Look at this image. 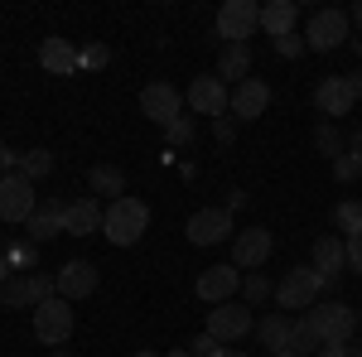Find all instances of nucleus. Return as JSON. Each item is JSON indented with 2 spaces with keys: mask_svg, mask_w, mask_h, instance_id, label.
Returning a JSON list of instances; mask_svg holds the SVG:
<instances>
[{
  "mask_svg": "<svg viewBox=\"0 0 362 357\" xmlns=\"http://www.w3.org/2000/svg\"><path fill=\"white\" fill-rule=\"evenodd\" d=\"M319 300H324V285H319V271H314V266H290L285 280L276 285V304L280 309H300V314H309Z\"/></svg>",
  "mask_w": 362,
  "mask_h": 357,
  "instance_id": "nucleus-2",
  "label": "nucleus"
},
{
  "mask_svg": "<svg viewBox=\"0 0 362 357\" xmlns=\"http://www.w3.org/2000/svg\"><path fill=\"white\" fill-rule=\"evenodd\" d=\"M140 111H145L155 126H169L174 116H184V92L174 83H145L140 87Z\"/></svg>",
  "mask_w": 362,
  "mask_h": 357,
  "instance_id": "nucleus-12",
  "label": "nucleus"
},
{
  "mask_svg": "<svg viewBox=\"0 0 362 357\" xmlns=\"http://www.w3.org/2000/svg\"><path fill=\"white\" fill-rule=\"evenodd\" d=\"M309 319H314V329L324 343H353L358 338V309L343 300H319L309 309Z\"/></svg>",
  "mask_w": 362,
  "mask_h": 357,
  "instance_id": "nucleus-4",
  "label": "nucleus"
},
{
  "mask_svg": "<svg viewBox=\"0 0 362 357\" xmlns=\"http://www.w3.org/2000/svg\"><path fill=\"white\" fill-rule=\"evenodd\" d=\"M169 357H189V348H174V353H169Z\"/></svg>",
  "mask_w": 362,
  "mask_h": 357,
  "instance_id": "nucleus-49",
  "label": "nucleus"
},
{
  "mask_svg": "<svg viewBox=\"0 0 362 357\" xmlns=\"http://www.w3.org/2000/svg\"><path fill=\"white\" fill-rule=\"evenodd\" d=\"M34 208H39V198L25 174H0V222H29Z\"/></svg>",
  "mask_w": 362,
  "mask_h": 357,
  "instance_id": "nucleus-10",
  "label": "nucleus"
},
{
  "mask_svg": "<svg viewBox=\"0 0 362 357\" xmlns=\"http://www.w3.org/2000/svg\"><path fill=\"white\" fill-rule=\"evenodd\" d=\"M194 290H198L203 304H227V300L242 295V271H237V266H208V271L194 280Z\"/></svg>",
  "mask_w": 362,
  "mask_h": 357,
  "instance_id": "nucleus-13",
  "label": "nucleus"
},
{
  "mask_svg": "<svg viewBox=\"0 0 362 357\" xmlns=\"http://www.w3.org/2000/svg\"><path fill=\"white\" fill-rule=\"evenodd\" d=\"M256 329V319H251V309L242 300H227V304H213V309H208V338H218V343H242V338H247V333Z\"/></svg>",
  "mask_w": 362,
  "mask_h": 357,
  "instance_id": "nucleus-8",
  "label": "nucleus"
},
{
  "mask_svg": "<svg viewBox=\"0 0 362 357\" xmlns=\"http://www.w3.org/2000/svg\"><path fill=\"white\" fill-rule=\"evenodd\" d=\"M358 329H362V309H358Z\"/></svg>",
  "mask_w": 362,
  "mask_h": 357,
  "instance_id": "nucleus-53",
  "label": "nucleus"
},
{
  "mask_svg": "<svg viewBox=\"0 0 362 357\" xmlns=\"http://www.w3.org/2000/svg\"><path fill=\"white\" fill-rule=\"evenodd\" d=\"M145 227H150V208L140 203V198H116L107 203V222H102V232H107V242L112 247H136L140 237H145Z\"/></svg>",
  "mask_w": 362,
  "mask_h": 357,
  "instance_id": "nucleus-1",
  "label": "nucleus"
},
{
  "mask_svg": "<svg viewBox=\"0 0 362 357\" xmlns=\"http://www.w3.org/2000/svg\"><path fill=\"white\" fill-rule=\"evenodd\" d=\"M295 25H300V5H295V0H266V5H261V29H266L271 39L295 34Z\"/></svg>",
  "mask_w": 362,
  "mask_h": 357,
  "instance_id": "nucleus-20",
  "label": "nucleus"
},
{
  "mask_svg": "<svg viewBox=\"0 0 362 357\" xmlns=\"http://www.w3.org/2000/svg\"><path fill=\"white\" fill-rule=\"evenodd\" d=\"M271 49H276L280 58H300L305 54V39H300V34H285V39H271Z\"/></svg>",
  "mask_w": 362,
  "mask_h": 357,
  "instance_id": "nucleus-35",
  "label": "nucleus"
},
{
  "mask_svg": "<svg viewBox=\"0 0 362 357\" xmlns=\"http://www.w3.org/2000/svg\"><path fill=\"white\" fill-rule=\"evenodd\" d=\"M353 39V25H348V10H314L305 29V49L314 54H334Z\"/></svg>",
  "mask_w": 362,
  "mask_h": 357,
  "instance_id": "nucleus-3",
  "label": "nucleus"
},
{
  "mask_svg": "<svg viewBox=\"0 0 362 357\" xmlns=\"http://www.w3.org/2000/svg\"><path fill=\"white\" fill-rule=\"evenodd\" d=\"M184 102L194 107V116H208V121H218V116H227V102H232V87L213 73H203V78H194L189 83V92H184Z\"/></svg>",
  "mask_w": 362,
  "mask_h": 357,
  "instance_id": "nucleus-11",
  "label": "nucleus"
},
{
  "mask_svg": "<svg viewBox=\"0 0 362 357\" xmlns=\"http://www.w3.org/2000/svg\"><path fill=\"white\" fill-rule=\"evenodd\" d=\"M266 300H276V285H271L261 271H247V280H242V304L256 309V304H266Z\"/></svg>",
  "mask_w": 362,
  "mask_h": 357,
  "instance_id": "nucleus-29",
  "label": "nucleus"
},
{
  "mask_svg": "<svg viewBox=\"0 0 362 357\" xmlns=\"http://www.w3.org/2000/svg\"><path fill=\"white\" fill-rule=\"evenodd\" d=\"M63 213H68V203H58V198H49V203H39V208H34V218L25 222L29 242H34V247L54 242L58 232H63Z\"/></svg>",
  "mask_w": 362,
  "mask_h": 357,
  "instance_id": "nucleus-18",
  "label": "nucleus"
},
{
  "mask_svg": "<svg viewBox=\"0 0 362 357\" xmlns=\"http://www.w3.org/2000/svg\"><path fill=\"white\" fill-rule=\"evenodd\" d=\"M49 357H73V353H63V348H58V353H49Z\"/></svg>",
  "mask_w": 362,
  "mask_h": 357,
  "instance_id": "nucleus-50",
  "label": "nucleus"
},
{
  "mask_svg": "<svg viewBox=\"0 0 362 357\" xmlns=\"http://www.w3.org/2000/svg\"><path fill=\"white\" fill-rule=\"evenodd\" d=\"M343 251H348V266H353V271H362V232H358V237H348V242H343Z\"/></svg>",
  "mask_w": 362,
  "mask_h": 357,
  "instance_id": "nucleus-38",
  "label": "nucleus"
},
{
  "mask_svg": "<svg viewBox=\"0 0 362 357\" xmlns=\"http://www.w3.org/2000/svg\"><path fill=\"white\" fill-rule=\"evenodd\" d=\"M271 357H295V353H271Z\"/></svg>",
  "mask_w": 362,
  "mask_h": 357,
  "instance_id": "nucleus-52",
  "label": "nucleus"
},
{
  "mask_svg": "<svg viewBox=\"0 0 362 357\" xmlns=\"http://www.w3.org/2000/svg\"><path fill=\"white\" fill-rule=\"evenodd\" d=\"M314 150L324 155V160H338V155H348V140L338 131L334 121H319V131H314Z\"/></svg>",
  "mask_w": 362,
  "mask_h": 357,
  "instance_id": "nucleus-28",
  "label": "nucleus"
},
{
  "mask_svg": "<svg viewBox=\"0 0 362 357\" xmlns=\"http://www.w3.org/2000/svg\"><path fill=\"white\" fill-rule=\"evenodd\" d=\"M213 136H218V145H232V140H237V121H232V116H218V121H213Z\"/></svg>",
  "mask_w": 362,
  "mask_h": 357,
  "instance_id": "nucleus-37",
  "label": "nucleus"
},
{
  "mask_svg": "<svg viewBox=\"0 0 362 357\" xmlns=\"http://www.w3.org/2000/svg\"><path fill=\"white\" fill-rule=\"evenodd\" d=\"M227 348L218 343V338H208V333H198L194 343H189V357H223Z\"/></svg>",
  "mask_w": 362,
  "mask_h": 357,
  "instance_id": "nucleus-34",
  "label": "nucleus"
},
{
  "mask_svg": "<svg viewBox=\"0 0 362 357\" xmlns=\"http://www.w3.org/2000/svg\"><path fill=\"white\" fill-rule=\"evenodd\" d=\"M0 174H15V150L0 140Z\"/></svg>",
  "mask_w": 362,
  "mask_h": 357,
  "instance_id": "nucleus-39",
  "label": "nucleus"
},
{
  "mask_svg": "<svg viewBox=\"0 0 362 357\" xmlns=\"http://www.w3.org/2000/svg\"><path fill=\"white\" fill-rule=\"evenodd\" d=\"M348 87H353V97H362V73H348Z\"/></svg>",
  "mask_w": 362,
  "mask_h": 357,
  "instance_id": "nucleus-44",
  "label": "nucleus"
},
{
  "mask_svg": "<svg viewBox=\"0 0 362 357\" xmlns=\"http://www.w3.org/2000/svg\"><path fill=\"white\" fill-rule=\"evenodd\" d=\"M271 232L266 227H247V232H237L232 237V266L237 271H256V266H266L271 261Z\"/></svg>",
  "mask_w": 362,
  "mask_h": 357,
  "instance_id": "nucleus-14",
  "label": "nucleus"
},
{
  "mask_svg": "<svg viewBox=\"0 0 362 357\" xmlns=\"http://www.w3.org/2000/svg\"><path fill=\"white\" fill-rule=\"evenodd\" d=\"M112 63V49L107 44H87V49H78V68H107Z\"/></svg>",
  "mask_w": 362,
  "mask_h": 357,
  "instance_id": "nucleus-32",
  "label": "nucleus"
},
{
  "mask_svg": "<svg viewBox=\"0 0 362 357\" xmlns=\"http://www.w3.org/2000/svg\"><path fill=\"white\" fill-rule=\"evenodd\" d=\"M54 295H58V280H54V275H44V271L10 275V280L0 285V304H5V309H34V304L54 300Z\"/></svg>",
  "mask_w": 362,
  "mask_h": 357,
  "instance_id": "nucleus-7",
  "label": "nucleus"
},
{
  "mask_svg": "<svg viewBox=\"0 0 362 357\" xmlns=\"http://www.w3.org/2000/svg\"><path fill=\"white\" fill-rule=\"evenodd\" d=\"M256 29H261V5L256 0H227L218 10V20H213V34L223 44H247Z\"/></svg>",
  "mask_w": 362,
  "mask_h": 357,
  "instance_id": "nucleus-6",
  "label": "nucleus"
},
{
  "mask_svg": "<svg viewBox=\"0 0 362 357\" xmlns=\"http://www.w3.org/2000/svg\"><path fill=\"white\" fill-rule=\"evenodd\" d=\"M314 107L324 111V116H348V111L358 107V97H353L348 78H324V83L314 87Z\"/></svg>",
  "mask_w": 362,
  "mask_h": 357,
  "instance_id": "nucleus-19",
  "label": "nucleus"
},
{
  "mask_svg": "<svg viewBox=\"0 0 362 357\" xmlns=\"http://www.w3.org/2000/svg\"><path fill=\"white\" fill-rule=\"evenodd\" d=\"M242 203H247V193H242V189H227V203H223L227 213H237V208H242Z\"/></svg>",
  "mask_w": 362,
  "mask_h": 357,
  "instance_id": "nucleus-41",
  "label": "nucleus"
},
{
  "mask_svg": "<svg viewBox=\"0 0 362 357\" xmlns=\"http://www.w3.org/2000/svg\"><path fill=\"white\" fill-rule=\"evenodd\" d=\"M102 222H107V208L87 193V198H73V203H68L63 232H68V237H92V232H102Z\"/></svg>",
  "mask_w": 362,
  "mask_h": 357,
  "instance_id": "nucleus-17",
  "label": "nucleus"
},
{
  "mask_svg": "<svg viewBox=\"0 0 362 357\" xmlns=\"http://www.w3.org/2000/svg\"><path fill=\"white\" fill-rule=\"evenodd\" d=\"M218 78H223V83H247L251 78V44H223V54H218Z\"/></svg>",
  "mask_w": 362,
  "mask_h": 357,
  "instance_id": "nucleus-23",
  "label": "nucleus"
},
{
  "mask_svg": "<svg viewBox=\"0 0 362 357\" xmlns=\"http://www.w3.org/2000/svg\"><path fill=\"white\" fill-rule=\"evenodd\" d=\"M348 49H353V54L362 58V34H353V39H348Z\"/></svg>",
  "mask_w": 362,
  "mask_h": 357,
  "instance_id": "nucleus-45",
  "label": "nucleus"
},
{
  "mask_svg": "<svg viewBox=\"0 0 362 357\" xmlns=\"http://www.w3.org/2000/svg\"><path fill=\"white\" fill-rule=\"evenodd\" d=\"M348 25H358V34H362V0L353 5V10H348Z\"/></svg>",
  "mask_w": 362,
  "mask_h": 357,
  "instance_id": "nucleus-43",
  "label": "nucleus"
},
{
  "mask_svg": "<svg viewBox=\"0 0 362 357\" xmlns=\"http://www.w3.org/2000/svg\"><path fill=\"white\" fill-rule=\"evenodd\" d=\"M223 357H251V353H242V348H227V353Z\"/></svg>",
  "mask_w": 362,
  "mask_h": 357,
  "instance_id": "nucleus-47",
  "label": "nucleus"
},
{
  "mask_svg": "<svg viewBox=\"0 0 362 357\" xmlns=\"http://www.w3.org/2000/svg\"><path fill=\"white\" fill-rule=\"evenodd\" d=\"M290 324H295V319H290V314H285V309H271V314H261V319H256V338H261V348H271V353H285V348H290Z\"/></svg>",
  "mask_w": 362,
  "mask_h": 357,
  "instance_id": "nucleus-22",
  "label": "nucleus"
},
{
  "mask_svg": "<svg viewBox=\"0 0 362 357\" xmlns=\"http://www.w3.org/2000/svg\"><path fill=\"white\" fill-rule=\"evenodd\" d=\"M5 280H10V261L0 256V285H5Z\"/></svg>",
  "mask_w": 362,
  "mask_h": 357,
  "instance_id": "nucleus-46",
  "label": "nucleus"
},
{
  "mask_svg": "<svg viewBox=\"0 0 362 357\" xmlns=\"http://www.w3.org/2000/svg\"><path fill=\"white\" fill-rule=\"evenodd\" d=\"M15 174H25L29 184H39L44 174H54V155L34 145V150H25V155H15Z\"/></svg>",
  "mask_w": 362,
  "mask_h": 357,
  "instance_id": "nucleus-27",
  "label": "nucleus"
},
{
  "mask_svg": "<svg viewBox=\"0 0 362 357\" xmlns=\"http://www.w3.org/2000/svg\"><path fill=\"white\" fill-rule=\"evenodd\" d=\"M314 357H353V353H348V343H324Z\"/></svg>",
  "mask_w": 362,
  "mask_h": 357,
  "instance_id": "nucleus-40",
  "label": "nucleus"
},
{
  "mask_svg": "<svg viewBox=\"0 0 362 357\" xmlns=\"http://www.w3.org/2000/svg\"><path fill=\"white\" fill-rule=\"evenodd\" d=\"M266 107H271V87L261 83V78H247V83L232 87L227 111H232V121H237V126H242V121H256V116H266Z\"/></svg>",
  "mask_w": 362,
  "mask_h": 357,
  "instance_id": "nucleus-15",
  "label": "nucleus"
},
{
  "mask_svg": "<svg viewBox=\"0 0 362 357\" xmlns=\"http://www.w3.org/2000/svg\"><path fill=\"white\" fill-rule=\"evenodd\" d=\"M87 189H92V198H126V174L116 165H92L87 169Z\"/></svg>",
  "mask_w": 362,
  "mask_h": 357,
  "instance_id": "nucleus-24",
  "label": "nucleus"
},
{
  "mask_svg": "<svg viewBox=\"0 0 362 357\" xmlns=\"http://www.w3.org/2000/svg\"><path fill=\"white\" fill-rule=\"evenodd\" d=\"M348 353H353V357H362V343H348Z\"/></svg>",
  "mask_w": 362,
  "mask_h": 357,
  "instance_id": "nucleus-48",
  "label": "nucleus"
},
{
  "mask_svg": "<svg viewBox=\"0 0 362 357\" xmlns=\"http://www.w3.org/2000/svg\"><path fill=\"white\" fill-rule=\"evenodd\" d=\"M184 237L194 242V247H218V242H232L237 237V222L227 208H198L189 227H184Z\"/></svg>",
  "mask_w": 362,
  "mask_h": 357,
  "instance_id": "nucleus-9",
  "label": "nucleus"
},
{
  "mask_svg": "<svg viewBox=\"0 0 362 357\" xmlns=\"http://www.w3.org/2000/svg\"><path fill=\"white\" fill-rule=\"evenodd\" d=\"M348 155H358V160H362V126L353 131V136H348Z\"/></svg>",
  "mask_w": 362,
  "mask_h": 357,
  "instance_id": "nucleus-42",
  "label": "nucleus"
},
{
  "mask_svg": "<svg viewBox=\"0 0 362 357\" xmlns=\"http://www.w3.org/2000/svg\"><path fill=\"white\" fill-rule=\"evenodd\" d=\"M39 63H44L54 78H73V73H78V49H73L68 39H58V34H54V39L39 44Z\"/></svg>",
  "mask_w": 362,
  "mask_h": 357,
  "instance_id": "nucleus-21",
  "label": "nucleus"
},
{
  "mask_svg": "<svg viewBox=\"0 0 362 357\" xmlns=\"http://www.w3.org/2000/svg\"><path fill=\"white\" fill-rule=\"evenodd\" d=\"M334 179H338V184L362 179V160H358V155H338V160H334Z\"/></svg>",
  "mask_w": 362,
  "mask_h": 357,
  "instance_id": "nucleus-33",
  "label": "nucleus"
},
{
  "mask_svg": "<svg viewBox=\"0 0 362 357\" xmlns=\"http://www.w3.org/2000/svg\"><path fill=\"white\" fill-rule=\"evenodd\" d=\"M165 136H169L174 150H189V145L198 140V121H194V116H174V121L165 126Z\"/></svg>",
  "mask_w": 362,
  "mask_h": 357,
  "instance_id": "nucleus-31",
  "label": "nucleus"
},
{
  "mask_svg": "<svg viewBox=\"0 0 362 357\" xmlns=\"http://www.w3.org/2000/svg\"><path fill=\"white\" fill-rule=\"evenodd\" d=\"M324 348V338H319V329H314V319L309 314H300L295 324H290V348L285 353H295V357H314Z\"/></svg>",
  "mask_w": 362,
  "mask_h": 357,
  "instance_id": "nucleus-26",
  "label": "nucleus"
},
{
  "mask_svg": "<svg viewBox=\"0 0 362 357\" xmlns=\"http://www.w3.org/2000/svg\"><path fill=\"white\" fill-rule=\"evenodd\" d=\"M54 280H58V295L73 304V300H87V295L97 290V280H102V275H97V266H92V261L73 256V261H63V271H58Z\"/></svg>",
  "mask_w": 362,
  "mask_h": 357,
  "instance_id": "nucleus-16",
  "label": "nucleus"
},
{
  "mask_svg": "<svg viewBox=\"0 0 362 357\" xmlns=\"http://www.w3.org/2000/svg\"><path fill=\"white\" fill-rule=\"evenodd\" d=\"M334 222H338L343 237H358V232H362V203H358V198H343V203L334 208Z\"/></svg>",
  "mask_w": 362,
  "mask_h": 357,
  "instance_id": "nucleus-30",
  "label": "nucleus"
},
{
  "mask_svg": "<svg viewBox=\"0 0 362 357\" xmlns=\"http://www.w3.org/2000/svg\"><path fill=\"white\" fill-rule=\"evenodd\" d=\"M136 357H160V353H150V348H145V353H136Z\"/></svg>",
  "mask_w": 362,
  "mask_h": 357,
  "instance_id": "nucleus-51",
  "label": "nucleus"
},
{
  "mask_svg": "<svg viewBox=\"0 0 362 357\" xmlns=\"http://www.w3.org/2000/svg\"><path fill=\"white\" fill-rule=\"evenodd\" d=\"M34 338H39L44 348H63V343L73 338V304L63 300V295L34 304Z\"/></svg>",
  "mask_w": 362,
  "mask_h": 357,
  "instance_id": "nucleus-5",
  "label": "nucleus"
},
{
  "mask_svg": "<svg viewBox=\"0 0 362 357\" xmlns=\"http://www.w3.org/2000/svg\"><path fill=\"white\" fill-rule=\"evenodd\" d=\"M343 266H348L343 242H338V237H319V242H314V271L319 275H343Z\"/></svg>",
  "mask_w": 362,
  "mask_h": 357,
  "instance_id": "nucleus-25",
  "label": "nucleus"
},
{
  "mask_svg": "<svg viewBox=\"0 0 362 357\" xmlns=\"http://www.w3.org/2000/svg\"><path fill=\"white\" fill-rule=\"evenodd\" d=\"M34 251H39L34 242H15V247L5 251V261H10V266H29V261H34Z\"/></svg>",
  "mask_w": 362,
  "mask_h": 357,
  "instance_id": "nucleus-36",
  "label": "nucleus"
}]
</instances>
